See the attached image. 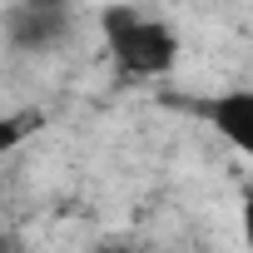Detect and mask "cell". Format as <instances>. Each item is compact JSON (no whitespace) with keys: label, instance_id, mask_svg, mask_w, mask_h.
Returning <instances> with one entry per match:
<instances>
[{"label":"cell","instance_id":"cell-1","mask_svg":"<svg viewBox=\"0 0 253 253\" xmlns=\"http://www.w3.org/2000/svg\"><path fill=\"white\" fill-rule=\"evenodd\" d=\"M99 30H104V45H109L114 65L129 70V75H169L174 60H179V35L164 20L139 15L134 5H104Z\"/></svg>","mask_w":253,"mask_h":253},{"label":"cell","instance_id":"cell-2","mask_svg":"<svg viewBox=\"0 0 253 253\" xmlns=\"http://www.w3.org/2000/svg\"><path fill=\"white\" fill-rule=\"evenodd\" d=\"M209 119H213V129H218L238 154L253 149V94H248V89L218 94V99L209 104Z\"/></svg>","mask_w":253,"mask_h":253},{"label":"cell","instance_id":"cell-3","mask_svg":"<svg viewBox=\"0 0 253 253\" xmlns=\"http://www.w3.org/2000/svg\"><path fill=\"white\" fill-rule=\"evenodd\" d=\"M65 35V10H55V5H30L10 20V40L20 45V50H45V45H55Z\"/></svg>","mask_w":253,"mask_h":253},{"label":"cell","instance_id":"cell-4","mask_svg":"<svg viewBox=\"0 0 253 253\" xmlns=\"http://www.w3.org/2000/svg\"><path fill=\"white\" fill-rule=\"evenodd\" d=\"M40 124H45V114H40V109L5 114V119H0V154H5V149H15V144H25V139L40 129Z\"/></svg>","mask_w":253,"mask_h":253},{"label":"cell","instance_id":"cell-5","mask_svg":"<svg viewBox=\"0 0 253 253\" xmlns=\"http://www.w3.org/2000/svg\"><path fill=\"white\" fill-rule=\"evenodd\" d=\"M94 253H144V248H134V243H124V238H109V243H99Z\"/></svg>","mask_w":253,"mask_h":253},{"label":"cell","instance_id":"cell-6","mask_svg":"<svg viewBox=\"0 0 253 253\" xmlns=\"http://www.w3.org/2000/svg\"><path fill=\"white\" fill-rule=\"evenodd\" d=\"M35 5H55V10H65V0H35Z\"/></svg>","mask_w":253,"mask_h":253},{"label":"cell","instance_id":"cell-7","mask_svg":"<svg viewBox=\"0 0 253 253\" xmlns=\"http://www.w3.org/2000/svg\"><path fill=\"white\" fill-rule=\"evenodd\" d=\"M0 253H10V248H5V243H0Z\"/></svg>","mask_w":253,"mask_h":253}]
</instances>
